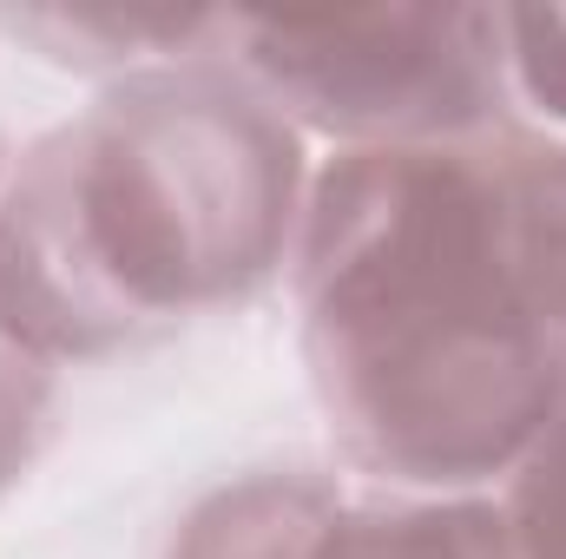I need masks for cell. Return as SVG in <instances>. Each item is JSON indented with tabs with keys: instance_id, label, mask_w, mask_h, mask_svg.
<instances>
[{
	"instance_id": "obj_1",
	"label": "cell",
	"mask_w": 566,
	"mask_h": 559,
	"mask_svg": "<svg viewBox=\"0 0 566 559\" xmlns=\"http://www.w3.org/2000/svg\"><path fill=\"white\" fill-rule=\"evenodd\" d=\"M501 133L336 151L310 171L290 251L303 369L343 461L402 494L507 481L566 395L514 244Z\"/></svg>"
},
{
	"instance_id": "obj_2",
	"label": "cell",
	"mask_w": 566,
	"mask_h": 559,
	"mask_svg": "<svg viewBox=\"0 0 566 559\" xmlns=\"http://www.w3.org/2000/svg\"><path fill=\"white\" fill-rule=\"evenodd\" d=\"M303 198V133L224 60L126 73L13 158L0 329L99 362L238 309L290 271Z\"/></svg>"
},
{
	"instance_id": "obj_3",
	"label": "cell",
	"mask_w": 566,
	"mask_h": 559,
	"mask_svg": "<svg viewBox=\"0 0 566 559\" xmlns=\"http://www.w3.org/2000/svg\"><path fill=\"white\" fill-rule=\"evenodd\" d=\"M218 60L336 151L461 145L514 126L501 7L224 13Z\"/></svg>"
},
{
	"instance_id": "obj_4",
	"label": "cell",
	"mask_w": 566,
	"mask_h": 559,
	"mask_svg": "<svg viewBox=\"0 0 566 559\" xmlns=\"http://www.w3.org/2000/svg\"><path fill=\"white\" fill-rule=\"evenodd\" d=\"M349 494L303 467H258L211 487L171 534L165 559H316Z\"/></svg>"
},
{
	"instance_id": "obj_5",
	"label": "cell",
	"mask_w": 566,
	"mask_h": 559,
	"mask_svg": "<svg viewBox=\"0 0 566 559\" xmlns=\"http://www.w3.org/2000/svg\"><path fill=\"white\" fill-rule=\"evenodd\" d=\"M20 40H33L53 66L99 73L106 86L126 73L178 66V60H218L224 13H145V7H27L7 20Z\"/></svg>"
},
{
	"instance_id": "obj_6",
	"label": "cell",
	"mask_w": 566,
	"mask_h": 559,
	"mask_svg": "<svg viewBox=\"0 0 566 559\" xmlns=\"http://www.w3.org/2000/svg\"><path fill=\"white\" fill-rule=\"evenodd\" d=\"M316 559H514V534L488 494H389L343 500Z\"/></svg>"
},
{
	"instance_id": "obj_7",
	"label": "cell",
	"mask_w": 566,
	"mask_h": 559,
	"mask_svg": "<svg viewBox=\"0 0 566 559\" xmlns=\"http://www.w3.org/2000/svg\"><path fill=\"white\" fill-rule=\"evenodd\" d=\"M501 171H507V204H514V244H521L527 296H534L547 336L566 356V139L514 119L501 133Z\"/></svg>"
},
{
	"instance_id": "obj_8",
	"label": "cell",
	"mask_w": 566,
	"mask_h": 559,
	"mask_svg": "<svg viewBox=\"0 0 566 559\" xmlns=\"http://www.w3.org/2000/svg\"><path fill=\"white\" fill-rule=\"evenodd\" d=\"M501 514L514 534V559H566V395L547 415L541 441L507 474Z\"/></svg>"
},
{
	"instance_id": "obj_9",
	"label": "cell",
	"mask_w": 566,
	"mask_h": 559,
	"mask_svg": "<svg viewBox=\"0 0 566 559\" xmlns=\"http://www.w3.org/2000/svg\"><path fill=\"white\" fill-rule=\"evenodd\" d=\"M60 409V362L33 356L20 336L0 329V494H13L53 441Z\"/></svg>"
},
{
	"instance_id": "obj_10",
	"label": "cell",
	"mask_w": 566,
	"mask_h": 559,
	"mask_svg": "<svg viewBox=\"0 0 566 559\" xmlns=\"http://www.w3.org/2000/svg\"><path fill=\"white\" fill-rule=\"evenodd\" d=\"M501 66L507 99L566 139V7H501Z\"/></svg>"
},
{
	"instance_id": "obj_11",
	"label": "cell",
	"mask_w": 566,
	"mask_h": 559,
	"mask_svg": "<svg viewBox=\"0 0 566 559\" xmlns=\"http://www.w3.org/2000/svg\"><path fill=\"white\" fill-rule=\"evenodd\" d=\"M7 178H13V151H7V139H0V191H7Z\"/></svg>"
}]
</instances>
